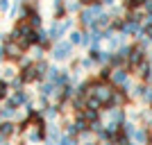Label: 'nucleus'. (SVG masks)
<instances>
[{"mask_svg":"<svg viewBox=\"0 0 152 145\" xmlns=\"http://www.w3.org/2000/svg\"><path fill=\"white\" fill-rule=\"evenodd\" d=\"M16 134H18V125H16L14 120H0V138L12 141Z\"/></svg>","mask_w":152,"mask_h":145,"instance_id":"nucleus-3","label":"nucleus"},{"mask_svg":"<svg viewBox=\"0 0 152 145\" xmlns=\"http://www.w3.org/2000/svg\"><path fill=\"white\" fill-rule=\"evenodd\" d=\"M14 77H16V70H14V66H7V68L2 70V79H7V82H12Z\"/></svg>","mask_w":152,"mask_h":145,"instance_id":"nucleus-10","label":"nucleus"},{"mask_svg":"<svg viewBox=\"0 0 152 145\" xmlns=\"http://www.w3.org/2000/svg\"><path fill=\"white\" fill-rule=\"evenodd\" d=\"M109 52H104V50H98V48H91V52H89V59L93 63H107L109 61Z\"/></svg>","mask_w":152,"mask_h":145,"instance_id":"nucleus-4","label":"nucleus"},{"mask_svg":"<svg viewBox=\"0 0 152 145\" xmlns=\"http://www.w3.org/2000/svg\"><path fill=\"white\" fill-rule=\"evenodd\" d=\"M70 43H73V45H84V34L75 30L73 34H70Z\"/></svg>","mask_w":152,"mask_h":145,"instance_id":"nucleus-8","label":"nucleus"},{"mask_svg":"<svg viewBox=\"0 0 152 145\" xmlns=\"http://www.w3.org/2000/svg\"><path fill=\"white\" fill-rule=\"evenodd\" d=\"M73 55V43L70 41H57L55 48H52V57L57 61H66V59Z\"/></svg>","mask_w":152,"mask_h":145,"instance_id":"nucleus-1","label":"nucleus"},{"mask_svg":"<svg viewBox=\"0 0 152 145\" xmlns=\"http://www.w3.org/2000/svg\"><path fill=\"white\" fill-rule=\"evenodd\" d=\"M39 95H45V98H55V95H57V86H55L52 82H48V79H45V82L39 84Z\"/></svg>","mask_w":152,"mask_h":145,"instance_id":"nucleus-5","label":"nucleus"},{"mask_svg":"<svg viewBox=\"0 0 152 145\" xmlns=\"http://www.w3.org/2000/svg\"><path fill=\"white\" fill-rule=\"evenodd\" d=\"M102 2H104V5H111V2H114V0H102Z\"/></svg>","mask_w":152,"mask_h":145,"instance_id":"nucleus-14","label":"nucleus"},{"mask_svg":"<svg viewBox=\"0 0 152 145\" xmlns=\"http://www.w3.org/2000/svg\"><path fill=\"white\" fill-rule=\"evenodd\" d=\"M145 91H148L145 84H139V86L132 88V98H143V95H145Z\"/></svg>","mask_w":152,"mask_h":145,"instance_id":"nucleus-9","label":"nucleus"},{"mask_svg":"<svg viewBox=\"0 0 152 145\" xmlns=\"http://www.w3.org/2000/svg\"><path fill=\"white\" fill-rule=\"evenodd\" d=\"M111 75H114V68L104 66V68L98 73V79H100V82H111Z\"/></svg>","mask_w":152,"mask_h":145,"instance_id":"nucleus-7","label":"nucleus"},{"mask_svg":"<svg viewBox=\"0 0 152 145\" xmlns=\"http://www.w3.org/2000/svg\"><path fill=\"white\" fill-rule=\"evenodd\" d=\"M82 145H98V143H93V141H84Z\"/></svg>","mask_w":152,"mask_h":145,"instance_id":"nucleus-13","label":"nucleus"},{"mask_svg":"<svg viewBox=\"0 0 152 145\" xmlns=\"http://www.w3.org/2000/svg\"><path fill=\"white\" fill-rule=\"evenodd\" d=\"M82 114H84V120H86L89 125H91V122H95V120H100V118H102V111H100V109H89V107H86V109L82 111Z\"/></svg>","mask_w":152,"mask_h":145,"instance_id":"nucleus-6","label":"nucleus"},{"mask_svg":"<svg viewBox=\"0 0 152 145\" xmlns=\"http://www.w3.org/2000/svg\"><path fill=\"white\" fill-rule=\"evenodd\" d=\"M143 100H145L148 104L152 107V88H148V91H145V95H143Z\"/></svg>","mask_w":152,"mask_h":145,"instance_id":"nucleus-12","label":"nucleus"},{"mask_svg":"<svg viewBox=\"0 0 152 145\" xmlns=\"http://www.w3.org/2000/svg\"><path fill=\"white\" fill-rule=\"evenodd\" d=\"M59 145H80V143H77L75 136H68V134H64L61 141H59Z\"/></svg>","mask_w":152,"mask_h":145,"instance_id":"nucleus-11","label":"nucleus"},{"mask_svg":"<svg viewBox=\"0 0 152 145\" xmlns=\"http://www.w3.org/2000/svg\"><path fill=\"white\" fill-rule=\"evenodd\" d=\"M70 25H73V20H68V18H66V20H57V23L50 27V32H48V34H50L52 41H61V36L70 30Z\"/></svg>","mask_w":152,"mask_h":145,"instance_id":"nucleus-2","label":"nucleus"}]
</instances>
